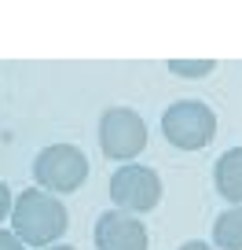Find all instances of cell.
Wrapping results in <instances>:
<instances>
[{
    "label": "cell",
    "instance_id": "obj_1",
    "mask_svg": "<svg viewBox=\"0 0 242 250\" xmlns=\"http://www.w3.org/2000/svg\"><path fill=\"white\" fill-rule=\"evenodd\" d=\"M70 217H66L63 199H55L44 188H26L22 195L15 199L11 210V232L30 247H48L66 232Z\"/></svg>",
    "mask_w": 242,
    "mask_h": 250
},
{
    "label": "cell",
    "instance_id": "obj_2",
    "mask_svg": "<svg viewBox=\"0 0 242 250\" xmlns=\"http://www.w3.org/2000/svg\"><path fill=\"white\" fill-rule=\"evenodd\" d=\"M162 133L180 151H202L217 136V110L202 100H176L162 114Z\"/></svg>",
    "mask_w": 242,
    "mask_h": 250
},
{
    "label": "cell",
    "instance_id": "obj_3",
    "mask_svg": "<svg viewBox=\"0 0 242 250\" xmlns=\"http://www.w3.org/2000/svg\"><path fill=\"white\" fill-rule=\"evenodd\" d=\"M33 177L44 191L52 195H70L85 184L88 177V158L74 144H48L37 158H33Z\"/></svg>",
    "mask_w": 242,
    "mask_h": 250
},
{
    "label": "cell",
    "instance_id": "obj_4",
    "mask_svg": "<svg viewBox=\"0 0 242 250\" xmlns=\"http://www.w3.org/2000/svg\"><path fill=\"white\" fill-rule=\"evenodd\" d=\"M147 147V122L129 107H110L99 118V151L114 162H129Z\"/></svg>",
    "mask_w": 242,
    "mask_h": 250
},
{
    "label": "cell",
    "instance_id": "obj_5",
    "mask_svg": "<svg viewBox=\"0 0 242 250\" xmlns=\"http://www.w3.org/2000/svg\"><path fill=\"white\" fill-rule=\"evenodd\" d=\"M110 199L125 213H147L162 203V177L154 166H125L110 177Z\"/></svg>",
    "mask_w": 242,
    "mask_h": 250
},
{
    "label": "cell",
    "instance_id": "obj_6",
    "mask_svg": "<svg viewBox=\"0 0 242 250\" xmlns=\"http://www.w3.org/2000/svg\"><path fill=\"white\" fill-rule=\"evenodd\" d=\"M95 247L99 250H147V228L125 210H107L95 221Z\"/></svg>",
    "mask_w": 242,
    "mask_h": 250
},
{
    "label": "cell",
    "instance_id": "obj_7",
    "mask_svg": "<svg viewBox=\"0 0 242 250\" xmlns=\"http://www.w3.org/2000/svg\"><path fill=\"white\" fill-rule=\"evenodd\" d=\"M213 188L231 206H242V147H231L213 166Z\"/></svg>",
    "mask_w": 242,
    "mask_h": 250
},
{
    "label": "cell",
    "instance_id": "obj_8",
    "mask_svg": "<svg viewBox=\"0 0 242 250\" xmlns=\"http://www.w3.org/2000/svg\"><path fill=\"white\" fill-rule=\"evenodd\" d=\"M213 243L220 250H242V206H231L213 221Z\"/></svg>",
    "mask_w": 242,
    "mask_h": 250
},
{
    "label": "cell",
    "instance_id": "obj_9",
    "mask_svg": "<svg viewBox=\"0 0 242 250\" xmlns=\"http://www.w3.org/2000/svg\"><path fill=\"white\" fill-rule=\"evenodd\" d=\"M213 66H217L213 59H169V70L176 78H205L213 74Z\"/></svg>",
    "mask_w": 242,
    "mask_h": 250
},
{
    "label": "cell",
    "instance_id": "obj_10",
    "mask_svg": "<svg viewBox=\"0 0 242 250\" xmlns=\"http://www.w3.org/2000/svg\"><path fill=\"white\" fill-rule=\"evenodd\" d=\"M0 250H26V243L19 239L15 232H8V228H0Z\"/></svg>",
    "mask_w": 242,
    "mask_h": 250
},
{
    "label": "cell",
    "instance_id": "obj_11",
    "mask_svg": "<svg viewBox=\"0 0 242 250\" xmlns=\"http://www.w3.org/2000/svg\"><path fill=\"white\" fill-rule=\"evenodd\" d=\"M11 210H15V203H11V191H8V184H4V180H0V221L8 217Z\"/></svg>",
    "mask_w": 242,
    "mask_h": 250
},
{
    "label": "cell",
    "instance_id": "obj_12",
    "mask_svg": "<svg viewBox=\"0 0 242 250\" xmlns=\"http://www.w3.org/2000/svg\"><path fill=\"white\" fill-rule=\"evenodd\" d=\"M180 250H213V247H209V243H202V239H191V243H184Z\"/></svg>",
    "mask_w": 242,
    "mask_h": 250
},
{
    "label": "cell",
    "instance_id": "obj_13",
    "mask_svg": "<svg viewBox=\"0 0 242 250\" xmlns=\"http://www.w3.org/2000/svg\"><path fill=\"white\" fill-rule=\"evenodd\" d=\"M48 250H77V247H48Z\"/></svg>",
    "mask_w": 242,
    "mask_h": 250
}]
</instances>
